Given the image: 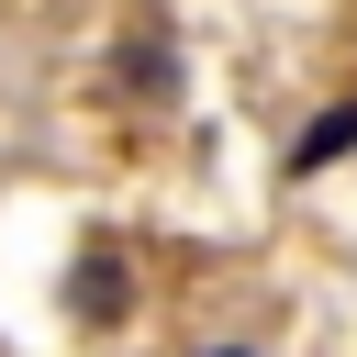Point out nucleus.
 Returning a JSON list of instances; mask_svg holds the SVG:
<instances>
[{
    "instance_id": "nucleus-1",
    "label": "nucleus",
    "mask_w": 357,
    "mask_h": 357,
    "mask_svg": "<svg viewBox=\"0 0 357 357\" xmlns=\"http://www.w3.org/2000/svg\"><path fill=\"white\" fill-rule=\"evenodd\" d=\"M346 145H357V100H335V112H324V123H312V134H301V145H290V167H301V178H312V167H335V156H346Z\"/></svg>"
},
{
    "instance_id": "nucleus-2",
    "label": "nucleus",
    "mask_w": 357,
    "mask_h": 357,
    "mask_svg": "<svg viewBox=\"0 0 357 357\" xmlns=\"http://www.w3.org/2000/svg\"><path fill=\"white\" fill-rule=\"evenodd\" d=\"M67 301H78V312H89V324H112V312H123V268H112V257H89V268H78V290H67Z\"/></svg>"
}]
</instances>
